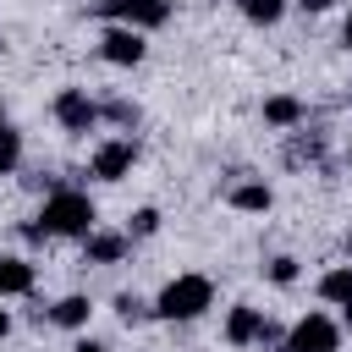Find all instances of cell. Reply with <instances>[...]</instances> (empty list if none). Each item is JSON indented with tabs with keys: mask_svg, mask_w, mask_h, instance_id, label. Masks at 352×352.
I'll list each match as a JSON object with an SVG mask.
<instances>
[{
	"mask_svg": "<svg viewBox=\"0 0 352 352\" xmlns=\"http://www.w3.org/2000/svg\"><path fill=\"white\" fill-rule=\"evenodd\" d=\"M6 126H11V121H6V104H0V132H6Z\"/></svg>",
	"mask_w": 352,
	"mask_h": 352,
	"instance_id": "cell-27",
	"label": "cell"
},
{
	"mask_svg": "<svg viewBox=\"0 0 352 352\" xmlns=\"http://www.w3.org/2000/svg\"><path fill=\"white\" fill-rule=\"evenodd\" d=\"M346 160H352V148H346Z\"/></svg>",
	"mask_w": 352,
	"mask_h": 352,
	"instance_id": "cell-29",
	"label": "cell"
},
{
	"mask_svg": "<svg viewBox=\"0 0 352 352\" xmlns=\"http://www.w3.org/2000/svg\"><path fill=\"white\" fill-rule=\"evenodd\" d=\"M33 220H38L50 236H72V242H82V236L99 226V209H94V198H88L82 187H55Z\"/></svg>",
	"mask_w": 352,
	"mask_h": 352,
	"instance_id": "cell-1",
	"label": "cell"
},
{
	"mask_svg": "<svg viewBox=\"0 0 352 352\" xmlns=\"http://www.w3.org/2000/svg\"><path fill=\"white\" fill-rule=\"evenodd\" d=\"M116 314H121V319H126V324H138V319H148V314H154V308H148V302H143V297H138V292H116Z\"/></svg>",
	"mask_w": 352,
	"mask_h": 352,
	"instance_id": "cell-19",
	"label": "cell"
},
{
	"mask_svg": "<svg viewBox=\"0 0 352 352\" xmlns=\"http://www.w3.org/2000/svg\"><path fill=\"white\" fill-rule=\"evenodd\" d=\"M258 330H264V308L236 302V308L226 314V341H231V346H253V341H258Z\"/></svg>",
	"mask_w": 352,
	"mask_h": 352,
	"instance_id": "cell-10",
	"label": "cell"
},
{
	"mask_svg": "<svg viewBox=\"0 0 352 352\" xmlns=\"http://www.w3.org/2000/svg\"><path fill=\"white\" fill-rule=\"evenodd\" d=\"M88 319H94V302H88L82 292H66V297L50 308V324H60V330H88Z\"/></svg>",
	"mask_w": 352,
	"mask_h": 352,
	"instance_id": "cell-12",
	"label": "cell"
},
{
	"mask_svg": "<svg viewBox=\"0 0 352 352\" xmlns=\"http://www.w3.org/2000/svg\"><path fill=\"white\" fill-rule=\"evenodd\" d=\"M336 324H341V336H352V302H341V319Z\"/></svg>",
	"mask_w": 352,
	"mask_h": 352,
	"instance_id": "cell-24",
	"label": "cell"
},
{
	"mask_svg": "<svg viewBox=\"0 0 352 352\" xmlns=\"http://www.w3.org/2000/svg\"><path fill=\"white\" fill-rule=\"evenodd\" d=\"M132 253V236L126 231H104V226H94L88 236H82V264H121Z\"/></svg>",
	"mask_w": 352,
	"mask_h": 352,
	"instance_id": "cell-8",
	"label": "cell"
},
{
	"mask_svg": "<svg viewBox=\"0 0 352 352\" xmlns=\"http://www.w3.org/2000/svg\"><path fill=\"white\" fill-rule=\"evenodd\" d=\"M286 6H292V0H236V11H242L253 28H275V22L286 16Z\"/></svg>",
	"mask_w": 352,
	"mask_h": 352,
	"instance_id": "cell-15",
	"label": "cell"
},
{
	"mask_svg": "<svg viewBox=\"0 0 352 352\" xmlns=\"http://www.w3.org/2000/svg\"><path fill=\"white\" fill-rule=\"evenodd\" d=\"M264 275H270V286H297V275H302V270H297V258H292V253H275V258L264 264Z\"/></svg>",
	"mask_w": 352,
	"mask_h": 352,
	"instance_id": "cell-17",
	"label": "cell"
},
{
	"mask_svg": "<svg viewBox=\"0 0 352 352\" xmlns=\"http://www.w3.org/2000/svg\"><path fill=\"white\" fill-rule=\"evenodd\" d=\"M319 297H324V302H336V308H341V302H352V264L324 270V275H319Z\"/></svg>",
	"mask_w": 352,
	"mask_h": 352,
	"instance_id": "cell-14",
	"label": "cell"
},
{
	"mask_svg": "<svg viewBox=\"0 0 352 352\" xmlns=\"http://www.w3.org/2000/svg\"><path fill=\"white\" fill-rule=\"evenodd\" d=\"M148 308H154V319L192 324V319H204V314L214 308V280H209V275H176V280L160 286V297H154Z\"/></svg>",
	"mask_w": 352,
	"mask_h": 352,
	"instance_id": "cell-2",
	"label": "cell"
},
{
	"mask_svg": "<svg viewBox=\"0 0 352 352\" xmlns=\"http://www.w3.org/2000/svg\"><path fill=\"white\" fill-rule=\"evenodd\" d=\"M346 248H352V236H346Z\"/></svg>",
	"mask_w": 352,
	"mask_h": 352,
	"instance_id": "cell-28",
	"label": "cell"
},
{
	"mask_svg": "<svg viewBox=\"0 0 352 352\" xmlns=\"http://www.w3.org/2000/svg\"><path fill=\"white\" fill-rule=\"evenodd\" d=\"M341 44H346V50H352V11H346V16H341Z\"/></svg>",
	"mask_w": 352,
	"mask_h": 352,
	"instance_id": "cell-25",
	"label": "cell"
},
{
	"mask_svg": "<svg viewBox=\"0 0 352 352\" xmlns=\"http://www.w3.org/2000/svg\"><path fill=\"white\" fill-rule=\"evenodd\" d=\"M72 352H110V346H104V341H94V336H82V341H77Z\"/></svg>",
	"mask_w": 352,
	"mask_h": 352,
	"instance_id": "cell-23",
	"label": "cell"
},
{
	"mask_svg": "<svg viewBox=\"0 0 352 352\" xmlns=\"http://www.w3.org/2000/svg\"><path fill=\"white\" fill-rule=\"evenodd\" d=\"M138 138H104L94 154H88V176L94 182H126L132 176V165H138Z\"/></svg>",
	"mask_w": 352,
	"mask_h": 352,
	"instance_id": "cell-5",
	"label": "cell"
},
{
	"mask_svg": "<svg viewBox=\"0 0 352 352\" xmlns=\"http://www.w3.org/2000/svg\"><path fill=\"white\" fill-rule=\"evenodd\" d=\"M33 292V264L16 253H0V302L6 297H28Z\"/></svg>",
	"mask_w": 352,
	"mask_h": 352,
	"instance_id": "cell-11",
	"label": "cell"
},
{
	"mask_svg": "<svg viewBox=\"0 0 352 352\" xmlns=\"http://www.w3.org/2000/svg\"><path fill=\"white\" fill-rule=\"evenodd\" d=\"M143 55H148V33H132V28H116V22L99 28V60H110V66H143Z\"/></svg>",
	"mask_w": 352,
	"mask_h": 352,
	"instance_id": "cell-7",
	"label": "cell"
},
{
	"mask_svg": "<svg viewBox=\"0 0 352 352\" xmlns=\"http://www.w3.org/2000/svg\"><path fill=\"white\" fill-rule=\"evenodd\" d=\"M336 346H341V324L330 314H319V308H308L280 341V352H336Z\"/></svg>",
	"mask_w": 352,
	"mask_h": 352,
	"instance_id": "cell-4",
	"label": "cell"
},
{
	"mask_svg": "<svg viewBox=\"0 0 352 352\" xmlns=\"http://www.w3.org/2000/svg\"><path fill=\"white\" fill-rule=\"evenodd\" d=\"M50 110H55L60 132H72V138H82V132H94V126H99V99H94L88 88H60Z\"/></svg>",
	"mask_w": 352,
	"mask_h": 352,
	"instance_id": "cell-6",
	"label": "cell"
},
{
	"mask_svg": "<svg viewBox=\"0 0 352 352\" xmlns=\"http://www.w3.org/2000/svg\"><path fill=\"white\" fill-rule=\"evenodd\" d=\"M292 6H297V11H314V16H319V11H330L336 0H292Z\"/></svg>",
	"mask_w": 352,
	"mask_h": 352,
	"instance_id": "cell-22",
	"label": "cell"
},
{
	"mask_svg": "<svg viewBox=\"0 0 352 352\" xmlns=\"http://www.w3.org/2000/svg\"><path fill=\"white\" fill-rule=\"evenodd\" d=\"M121 121V126H138V104H126V99H110V104H99V121Z\"/></svg>",
	"mask_w": 352,
	"mask_h": 352,
	"instance_id": "cell-20",
	"label": "cell"
},
{
	"mask_svg": "<svg viewBox=\"0 0 352 352\" xmlns=\"http://www.w3.org/2000/svg\"><path fill=\"white\" fill-rule=\"evenodd\" d=\"M154 231H160V209H154V204L132 209V220H126V236H132V242H143V236H154Z\"/></svg>",
	"mask_w": 352,
	"mask_h": 352,
	"instance_id": "cell-16",
	"label": "cell"
},
{
	"mask_svg": "<svg viewBox=\"0 0 352 352\" xmlns=\"http://www.w3.org/2000/svg\"><path fill=\"white\" fill-rule=\"evenodd\" d=\"M226 204H231L236 214H270V209H275V187H270V182H236V187L226 192Z\"/></svg>",
	"mask_w": 352,
	"mask_h": 352,
	"instance_id": "cell-9",
	"label": "cell"
},
{
	"mask_svg": "<svg viewBox=\"0 0 352 352\" xmlns=\"http://www.w3.org/2000/svg\"><path fill=\"white\" fill-rule=\"evenodd\" d=\"M16 165H22V132L6 126V132H0V176H11Z\"/></svg>",
	"mask_w": 352,
	"mask_h": 352,
	"instance_id": "cell-18",
	"label": "cell"
},
{
	"mask_svg": "<svg viewBox=\"0 0 352 352\" xmlns=\"http://www.w3.org/2000/svg\"><path fill=\"white\" fill-rule=\"evenodd\" d=\"M88 11L99 22H116V28H132V33H154L170 22V0H88Z\"/></svg>",
	"mask_w": 352,
	"mask_h": 352,
	"instance_id": "cell-3",
	"label": "cell"
},
{
	"mask_svg": "<svg viewBox=\"0 0 352 352\" xmlns=\"http://www.w3.org/2000/svg\"><path fill=\"white\" fill-rule=\"evenodd\" d=\"M280 341H286V330L264 319V330H258V341H253V346H270V352H280Z\"/></svg>",
	"mask_w": 352,
	"mask_h": 352,
	"instance_id": "cell-21",
	"label": "cell"
},
{
	"mask_svg": "<svg viewBox=\"0 0 352 352\" xmlns=\"http://www.w3.org/2000/svg\"><path fill=\"white\" fill-rule=\"evenodd\" d=\"M6 336H11V314L0 308V341H6Z\"/></svg>",
	"mask_w": 352,
	"mask_h": 352,
	"instance_id": "cell-26",
	"label": "cell"
},
{
	"mask_svg": "<svg viewBox=\"0 0 352 352\" xmlns=\"http://www.w3.org/2000/svg\"><path fill=\"white\" fill-rule=\"evenodd\" d=\"M302 116H308V104H302L297 94H270V99H264V126H280V132H286V126H297Z\"/></svg>",
	"mask_w": 352,
	"mask_h": 352,
	"instance_id": "cell-13",
	"label": "cell"
}]
</instances>
